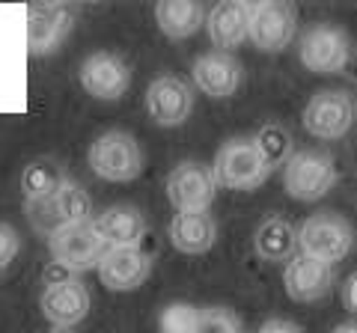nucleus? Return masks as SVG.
<instances>
[{
	"label": "nucleus",
	"mask_w": 357,
	"mask_h": 333,
	"mask_svg": "<svg viewBox=\"0 0 357 333\" xmlns=\"http://www.w3.org/2000/svg\"><path fill=\"white\" fill-rule=\"evenodd\" d=\"M89 304H93L89 301V288L81 283V277L63 280V283H48L39 297L42 316L48 318L54 327H66V330L81 325L89 316Z\"/></svg>",
	"instance_id": "obj_15"
},
{
	"label": "nucleus",
	"mask_w": 357,
	"mask_h": 333,
	"mask_svg": "<svg viewBox=\"0 0 357 333\" xmlns=\"http://www.w3.org/2000/svg\"><path fill=\"white\" fill-rule=\"evenodd\" d=\"M51 333H75V330H66V327H51Z\"/></svg>",
	"instance_id": "obj_32"
},
{
	"label": "nucleus",
	"mask_w": 357,
	"mask_h": 333,
	"mask_svg": "<svg viewBox=\"0 0 357 333\" xmlns=\"http://www.w3.org/2000/svg\"><path fill=\"white\" fill-rule=\"evenodd\" d=\"M354 286H357V274H349V280L342 283V307L349 309V313H354V307H357V301H354Z\"/></svg>",
	"instance_id": "obj_30"
},
{
	"label": "nucleus",
	"mask_w": 357,
	"mask_h": 333,
	"mask_svg": "<svg viewBox=\"0 0 357 333\" xmlns=\"http://www.w3.org/2000/svg\"><path fill=\"white\" fill-rule=\"evenodd\" d=\"M197 318H199V307L194 304H185V301L167 304L158 316V330L161 333H194Z\"/></svg>",
	"instance_id": "obj_26"
},
{
	"label": "nucleus",
	"mask_w": 357,
	"mask_h": 333,
	"mask_svg": "<svg viewBox=\"0 0 357 333\" xmlns=\"http://www.w3.org/2000/svg\"><path fill=\"white\" fill-rule=\"evenodd\" d=\"M63 182H66L63 166L54 161V158H36V161H30L24 170H21V191H24V203L54 196Z\"/></svg>",
	"instance_id": "obj_23"
},
{
	"label": "nucleus",
	"mask_w": 357,
	"mask_h": 333,
	"mask_svg": "<svg viewBox=\"0 0 357 333\" xmlns=\"http://www.w3.org/2000/svg\"><path fill=\"white\" fill-rule=\"evenodd\" d=\"M256 152H259V158L265 161L268 170H280V166L292 158L295 152V140L289 134V128L283 122H265V125L256 128V134L250 137Z\"/></svg>",
	"instance_id": "obj_22"
},
{
	"label": "nucleus",
	"mask_w": 357,
	"mask_h": 333,
	"mask_svg": "<svg viewBox=\"0 0 357 333\" xmlns=\"http://www.w3.org/2000/svg\"><path fill=\"white\" fill-rule=\"evenodd\" d=\"M298 235V253L310 256L325 265H340L342 259L351 256L354 250V226L351 220L340 212H316L310 215L301 229H295Z\"/></svg>",
	"instance_id": "obj_2"
},
{
	"label": "nucleus",
	"mask_w": 357,
	"mask_h": 333,
	"mask_svg": "<svg viewBox=\"0 0 357 333\" xmlns=\"http://www.w3.org/2000/svg\"><path fill=\"white\" fill-rule=\"evenodd\" d=\"M54 206H57V215L63 220V226L89 224V220H93V199H89V194L72 179H66L57 187V194H54Z\"/></svg>",
	"instance_id": "obj_24"
},
{
	"label": "nucleus",
	"mask_w": 357,
	"mask_h": 333,
	"mask_svg": "<svg viewBox=\"0 0 357 333\" xmlns=\"http://www.w3.org/2000/svg\"><path fill=\"white\" fill-rule=\"evenodd\" d=\"M248 27H250V3H244V0L218 3L206 15V33L211 45L227 54L248 42Z\"/></svg>",
	"instance_id": "obj_18"
},
{
	"label": "nucleus",
	"mask_w": 357,
	"mask_h": 333,
	"mask_svg": "<svg viewBox=\"0 0 357 333\" xmlns=\"http://www.w3.org/2000/svg\"><path fill=\"white\" fill-rule=\"evenodd\" d=\"M194 333H244V325L236 309L229 307H206L199 309Z\"/></svg>",
	"instance_id": "obj_25"
},
{
	"label": "nucleus",
	"mask_w": 357,
	"mask_h": 333,
	"mask_svg": "<svg viewBox=\"0 0 357 333\" xmlns=\"http://www.w3.org/2000/svg\"><path fill=\"white\" fill-rule=\"evenodd\" d=\"M331 333H357V327H354V321H349V325H340V327H333Z\"/></svg>",
	"instance_id": "obj_31"
},
{
	"label": "nucleus",
	"mask_w": 357,
	"mask_h": 333,
	"mask_svg": "<svg viewBox=\"0 0 357 333\" xmlns=\"http://www.w3.org/2000/svg\"><path fill=\"white\" fill-rule=\"evenodd\" d=\"M24 215H27V220H30V226L36 229V232H42L45 238L63 226V220H60V215H57V206H54V196L24 203Z\"/></svg>",
	"instance_id": "obj_27"
},
{
	"label": "nucleus",
	"mask_w": 357,
	"mask_h": 333,
	"mask_svg": "<svg viewBox=\"0 0 357 333\" xmlns=\"http://www.w3.org/2000/svg\"><path fill=\"white\" fill-rule=\"evenodd\" d=\"M298 36V9L280 0H262L250 3V27L248 39L256 51L262 54H280Z\"/></svg>",
	"instance_id": "obj_8"
},
{
	"label": "nucleus",
	"mask_w": 357,
	"mask_h": 333,
	"mask_svg": "<svg viewBox=\"0 0 357 333\" xmlns=\"http://www.w3.org/2000/svg\"><path fill=\"white\" fill-rule=\"evenodd\" d=\"M283 191L298 203H319L340 182V166L321 149H295L283 166Z\"/></svg>",
	"instance_id": "obj_3"
},
{
	"label": "nucleus",
	"mask_w": 357,
	"mask_h": 333,
	"mask_svg": "<svg viewBox=\"0 0 357 333\" xmlns=\"http://www.w3.org/2000/svg\"><path fill=\"white\" fill-rule=\"evenodd\" d=\"M304 128L316 140H342L354 128L357 107L354 95L345 90H321L304 107Z\"/></svg>",
	"instance_id": "obj_7"
},
{
	"label": "nucleus",
	"mask_w": 357,
	"mask_h": 333,
	"mask_svg": "<svg viewBox=\"0 0 357 333\" xmlns=\"http://www.w3.org/2000/svg\"><path fill=\"white\" fill-rule=\"evenodd\" d=\"M208 9L197 0H161L155 3V24L167 39H188L206 27Z\"/></svg>",
	"instance_id": "obj_20"
},
{
	"label": "nucleus",
	"mask_w": 357,
	"mask_h": 333,
	"mask_svg": "<svg viewBox=\"0 0 357 333\" xmlns=\"http://www.w3.org/2000/svg\"><path fill=\"white\" fill-rule=\"evenodd\" d=\"M96 274L107 292H134L149 280L152 253L143 244L134 247H107L96 265Z\"/></svg>",
	"instance_id": "obj_11"
},
{
	"label": "nucleus",
	"mask_w": 357,
	"mask_h": 333,
	"mask_svg": "<svg viewBox=\"0 0 357 333\" xmlns=\"http://www.w3.org/2000/svg\"><path fill=\"white\" fill-rule=\"evenodd\" d=\"M146 114L158 128H178L194 114V86L178 75H158L146 86Z\"/></svg>",
	"instance_id": "obj_10"
},
{
	"label": "nucleus",
	"mask_w": 357,
	"mask_h": 333,
	"mask_svg": "<svg viewBox=\"0 0 357 333\" xmlns=\"http://www.w3.org/2000/svg\"><path fill=\"white\" fill-rule=\"evenodd\" d=\"M253 250L262 262H289L298 253L295 226L283 215H268L253 232Z\"/></svg>",
	"instance_id": "obj_21"
},
{
	"label": "nucleus",
	"mask_w": 357,
	"mask_h": 333,
	"mask_svg": "<svg viewBox=\"0 0 357 333\" xmlns=\"http://www.w3.org/2000/svg\"><path fill=\"white\" fill-rule=\"evenodd\" d=\"M211 176H215L218 187L227 191H256L268 182L271 170L259 158L250 137H229L220 143V149L211 161Z\"/></svg>",
	"instance_id": "obj_5"
},
{
	"label": "nucleus",
	"mask_w": 357,
	"mask_h": 333,
	"mask_svg": "<svg viewBox=\"0 0 357 333\" xmlns=\"http://www.w3.org/2000/svg\"><path fill=\"white\" fill-rule=\"evenodd\" d=\"M134 69L131 63L116 51H93L77 69L84 93L98 98V102H116L128 93Z\"/></svg>",
	"instance_id": "obj_9"
},
{
	"label": "nucleus",
	"mask_w": 357,
	"mask_h": 333,
	"mask_svg": "<svg viewBox=\"0 0 357 333\" xmlns=\"http://www.w3.org/2000/svg\"><path fill=\"white\" fill-rule=\"evenodd\" d=\"M167 199L176 215H199L208 212L218 196V185L208 164L203 161H178L167 176Z\"/></svg>",
	"instance_id": "obj_6"
},
{
	"label": "nucleus",
	"mask_w": 357,
	"mask_h": 333,
	"mask_svg": "<svg viewBox=\"0 0 357 333\" xmlns=\"http://www.w3.org/2000/svg\"><path fill=\"white\" fill-rule=\"evenodd\" d=\"M170 244L185 256H203L218 244V220L208 212L199 215H173L167 226Z\"/></svg>",
	"instance_id": "obj_19"
},
{
	"label": "nucleus",
	"mask_w": 357,
	"mask_h": 333,
	"mask_svg": "<svg viewBox=\"0 0 357 333\" xmlns=\"http://www.w3.org/2000/svg\"><path fill=\"white\" fill-rule=\"evenodd\" d=\"M298 57L312 75H340L354 60V39L333 21H312L298 39Z\"/></svg>",
	"instance_id": "obj_1"
},
{
	"label": "nucleus",
	"mask_w": 357,
	"mask_h": 333,
	"mask_svg": "<svg viewBox=\"0 0 357 333\" xmlns=\"http://www.w3.org/2000/svg\"><path fill=\"white\" fill-rule=\"evenodd\" d=\"M48 250H51V262H60L69 271L84 274L96 268L107 247L98 241L89 224H69L48 235Z\"/></svg>",
	"instance_id": "obj_12"
},
{
	"label": "nucleus",
	"mask_w": 357,
	"mask_h": 333,
	"mask_svg": "<svg viewBox=\"0 0 357 333\" xmlns=\"http://www.w3.org/2000/svg\"><path fill=\"white\" fill-rule=\"evenodd\" d=\"M244 81V65L227 51H206L191 65V84L208 98H229Z\"/></svg>",
	"instance_id": "obj_14"
},
{
	"label": "nucleus",
	"mask_w": 357,
	"mask_h": 333,
	"mask_svg": "<svg viewBox=\"0 0 357 333\" xmlns=\"http://www.w3.org/2000/svg\"><path fill=\"white\" fill-rule=\"evenodd\" d=\"M18 253H21V235H18V229L0 220V271L9 268V265L15 262Z\"/></svg>",
	"instance_id": "obj_28"
},
{
	"label": "nucleus",
	"mask_w": 357,
	"mask_h": 333,
	"mask_svg": "<svg viewBox=\"0 0 357 333\" xmlns=\"http://www.w3.org/2000/svg\"><path fill=\"white\" fill-rule=\"evenodd\" d=\"M283 288L298 304H316L321 297H328V292L333 288V268L295 253L283 268Z\"/></svg>",
	"instance_id": "obj_17"
},
{
	"label": "nucleus",
	"mask_w": 357,
	"mask_h": 333,
	"mask_svg": "<svg viewBox=\"0 0 357 333\" xmlns=\"http://www.w3.org/2000/svg\"><path fill=\"white\" fill-rule=\"evenodd\" d=\"M89 226H93L105 247H134V244H143V238H146V217L137 206L128 203L107 206L105 212H98L89 220Z\"/></svg>",
	"instance_id": "obj_16"
},
{
	"label": "nucleus",
	"mask_w": 357,
	"mask_h": 333,
	"mask_svg": "<svg viewBox=\"0 0 357 333\" xmlns=\"http://www.w3.org/2000/svg\"><path fill=\"white\" fill-rule=\"evenodd\" d=\"M86 164L98 179L126 185L143 173L146 158H143V149L134 134H128V131H105L89 143Z\"/></svg>",
	"instance_id": "obj_4"
},
{
	"label": "nucleus",
	"mask_w": 357,
	"mask_h": 333,
	"mask_svg": "<svg viewBox=\"0 0 357 333\" xmlns=\"http://www.w3.org/2000/svg\"><path fill=\"white\" fill-rule=\"evenodd\" d=\"M256 333H304V330H301L295 321H289V318H268Z\"/></svg>",
	"instance_id": "obj_29"
},
{
	"label": "nucleus",
	"mask_w": 357,
	"mask_h": 333,
	"mask_svg": "<svg viewBox=\"0 0 357 333\" xmlns=\"http://www.w3.org/2000/svg\"><path fill=\"white\" fill-rule=\"evenodd\" d=\"M75 6L66 3H30L27 6V51L33 57H45L75 27Z\"/></svg>",
	"instance_id": "obj_13"
}]
</instances>
